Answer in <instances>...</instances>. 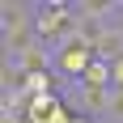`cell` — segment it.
Instances as JSON below:
<instances>
[{
  "instance_id": "6da1fadb",
  "label": "cell",
  "mask_w": 123,
  "mask_h": 123,
  "mask_svg": "<svg viewBox=\"0 0 123 123\" xmlns=\"http://www.w3.org/2000/svg\"><path fill=\"white\" fill-rule=\"evenodd\" d=\"M34 34L47 51H55L68 34H76V4L72 0H38L34 4Z\"/></svg>"
},
{
  "instance_id": "7a4b0ae2",
  "label": "cell",
  "mask_w": 123,
  "mask_h": 123,
  "mask_svg": "<svg viewBox=\"0 0 123 123\" xmlns=\"http://www.w3.org/2000/svg\"><path fill=\"white\" fill-rule=\"evenodd\" d=\"M93 60H98V55H93V47H89L85 38L68 34L60 47L51 51V72L60 76V85H76V81H85V72H89Z\"/></svg>"
},
{
  "instance_id": "3957f363",
  "label": "cell",
  "mask_w": 123,
  "mask_h": 123,
  "mask_svg": "<svg viewBox=\"0 0 123 123\" xmlns=\"http://www.w3.org/2000/svg\"><path fill=\"white\" fill-rule=\"evenodd\" d=\"M93 55H98V60H106V64L123 60V25H119V21H111V25H102V34H98V43H93Z\"/></svg>"
},
{
  "instance_id": "277c9868",
  "label": "cell",
  "mask_w": 123,
  "mask_h": 123,
  "mask_svg": "<svg viewBox=\"0 0 123 123\" xmlns=\"http://www.w3.org/2000/svg\"><path fill=\"white\" fill-rule=\"evenodd\" d=\"M34 25V4L30 0H4L0 4V30H21Z\"/></svg>"
},
{
  "instance_id": "5b68a950",
  "label": "cell",
  "mask_w": 123,
  "mask_h": 123,
  "mask_svg": "<svg viewBox=\"0 0 123 123\" xmlns=\"http://www.w3.org/2000/svg\"><path fill=\"white\" fill-rule=\"evenodd\" d=\"M25 93V72L17 60H0V98H17Z\"/></svg>"
},
{
  "instance_id": "8992f818",
  "label": "cell",
  "mask_w": 123,
  "mask_h": 123,
  "mask_svg": "<svg viewBox=\"0 0 123 123\" xmlns=\"http://www.w3.org/2000/svg\"><path fill=\"white\" fill-rule=\"evenodd\" d=\"M81 85H89V89H115V68H111L106 60H93Z\"/></svg>"
},
{
  "instance_id": "52a82bcc",
  "label": "cell",
  "mask_w": 123,
  "mask_h": 123,
  "mask_svg": "<svg viewBox=\"0 0 123 123\" xmlns=\"http://www.w3.org/2000/svg\"><path fill=\"white\" fill-rule=\"evenodd\" d=\"M102 123H123V89H111V98H106V115Z\"/></svg>"
},
{
  "instance_id": "ba28073f",
  "label": "cell",
  "mask_w": 123,
  "mask_h": 123,
  "mask_svg": "<svg viewBox=\"0 0 123 123\" xmlns=\"http://www.w3.org/2000/svg\"><path fill=\"white\" fill-rule=\"evenodd\" d=\"M72 123H98V119H89V115H72Z\"/></svg>"
}]
</instances>
